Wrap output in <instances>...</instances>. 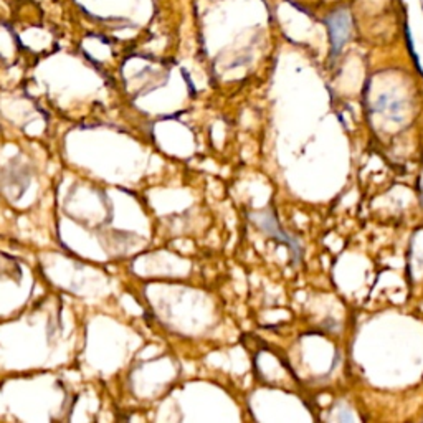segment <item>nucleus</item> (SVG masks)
Listing matches in <instances>:
<instances>
[{
  "label": "nucleus",
  "mask_w": 423,
  "mask_h": 423,
  "mask_svg": "<svg viewBox=\"0 0 423 423\" xmlns=\"http://www.w3.org/2000/svg\"><path fill=\"white\" fill-rule=\"evenodd\" d=\"M250 220L256 225V228L263 230L266 235H270L271 238L285 243L288 248L291 250L293 260H295L296 263L301 261V256H303L301 245H299V241L295 238V236H291L290 233H286V231L281 228V225L276 218L275 212L263 210V212H258V213H250Z\"/></svg>",
  "instance_id": "obj_1"
},
{
  "label": "nucleus",
  "mask_w": 423,
  "mask_h": 423,
  "mask_svg": "<svg viewBox=\"0 0 423 423\" xmlns=\"http://www.w3.org/2000/svg\"><path fill=\"white\" fill-rule=\"evenodd\" d=\"M327 30H329V40H331L332 55L337 56L344 45L349 42L350 32H352V18L347 8H337L329 15L327 20Z\"/></svg>",
  "instance_id": "obj_2"
},
{
  "label": "nucleus",
  "mask_w": 423,
  "mask_h": 423,
  "mask_svg": "<svg viewBox=\"0 0 423 423\" xmlns=\"http://www.w3.org/2000/svg\"><path fill=\"white\" fill-rule=\"evenodd\" d=\"M420 202H422V207H423V175H422V180H420Z\"/></svg>",
  "instance_id": "obj_3"
}]
</instances>
